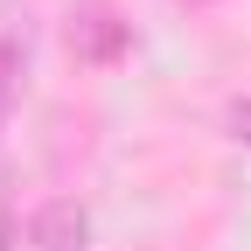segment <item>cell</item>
<instances>
[{"label":"cell","instance_id":"obj_2","mask_svg":"<svg viewBox=\"0 0 251 251\" xmlns=\"http://www.w3.org/2000/svg\"><path fill=\"white\" fill-rule=\"evenodd\" d=\"M28 244L35 251H91V209L77 196H49L28 216Z\"/></svg>","mask_w":251,"mask_h":251},{"label":"cell","instance_id":"obj_4","mask_svg":"<svg viewBox=\"0 0 251 251\" xmlns=\"http://www.w3.org/2000/svg\"><path fill=\"white\" fill-rule=\"evenodd\" d=\"M230 133L251 140V98H230Z\"/></svg>","mask_w":251,"mask_h":251},{"label":"cell","instance_id":"obj_3","mask_svg":"<svg viewBox=\"0 0 251 251\" xmlns=\"http://www.w3.org/2000/svg\"><path fill=\"white\" fill-rule=\"evenodd\" d=\"M14 98H21V42L0 28V133H7V119H14Z\"/></svg>","mask_w":251,"mask_h":251},{"label":"cell","instance_id":"obj_5","mask_svg":"<svg viewBox=\"0 0 251 251\" xmlns=\"http://www.w3.org/2000/svg\"><path fill=\"white\" fill-rule=\"evenodd\" d=\"M0 251H7V244H0Z\"/></svg>","mask_w":251,"mask_h":251},{"label":"cell","instance_id":"obj_1","mask_svg":"<svg viewBox=\"0 0 251 251\" xmlns=\"http://www.w3.org/2000/svg\"><path fill=\"white\" fill-rule=\"evenodd\" d=\"M126 49H133V28L119 21L112 0H77V7H70V56H77V63L112 70Z\"/></svg>","mask_w":251,"mask_h":251}]
</instances>
